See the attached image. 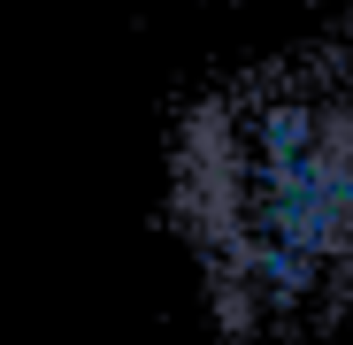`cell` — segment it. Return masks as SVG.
<instances>
[{"mask_svg": "<svg viewBox=\"0 0 353 345\" xmlns=\"http://www.w3.org/2000/svg\"><path fill=\"white\" fill-rule=\"evenodd\" d=\"M169 222L230 345L353 330V8L185 107Z\"/></svg>", "mask_w": 353, "mask_h": 345, "instance_id": "6da1fadb", "label": "cell"}]
</instances>
